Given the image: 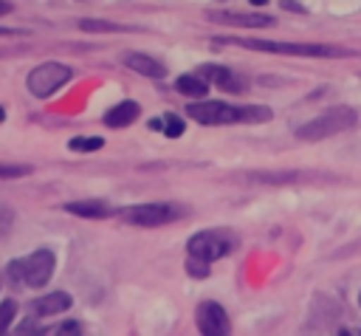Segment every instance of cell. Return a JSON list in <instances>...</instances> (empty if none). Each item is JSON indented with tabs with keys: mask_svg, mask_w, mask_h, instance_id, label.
I'll list each match as a JSON object with an SVG mask.
<instances>
[{
	"mask_svg": "<svg viewBox=\"0 0 361 336\" xmlns=\"http://www.w3.org/2000/svg\"><path fill=\"white\" fill-rule=\"evenodd\" d=\"M8 11H11V3H6V0H0V17H3V14H8Z\"/></svg>",
	"mask_w": 361,
	"mask_h": 336,
	"instance_id": "cell-24",
	"label": "cell"
},
{
	"mask_svg": "<svg viewBox=\"0 0 361 336\" xmlns=\"http://www.w3.org/2000/svg\"><path fill=\"white\" fill-rule=\"evenodd\" d=\"M65 209L71 215H79V217H110L113 215V209L104 200H73Z\"/></svg>",
	"mask_w": 361,
	"mask_h": 336,
	"instance_id": "cell-14",
	"label": "cell"
},
{
	"mask_svg": "<svg viewBox=\"0 0 361 336\" xmlns=\"http://www.w3.org/2000/svg\"><path fill=\"white\" fill-rule=\"evenodd\" d=\"M28 172H31V167H25V164H0V178H23Z\"/></svg>",
	"mask_w": 361,
	"mask_h": 336,
	"instance_id": "cell-20",
	"label": "cell"
},
{
	"mask_svg": "<svg viewBox=\"0 0 361 336\" xmlns=\"http://www.w3.org/2000/svg\"><path fill=\"white\" fill-rule=\"evenodd\" d=\"M251 6H262V3H268V0H248Z\"/></svg>",
	"mask_w": 361,
	"mask_h": 336,
	"instance_id": "cell-26",
	"label": "cell"
},
{
	"mask_svg": "<svg viewBox=\"0 0 361 336\" xmlns=\"http://www.w3.org/2000/svg\"><path fill=\"white\" fill-rule=\"evenodd\" d=\"M217 42L251 48V51H268V54H288V56H344L347 51L330 48V45H310V42H276V40H254V37H217Z\"/></svg>",
	"mask_w": 361,
	"mask_h": 336,
	"instance_id": "cell-4",
	"label": "cell"
},
{
	"mask_svg": "<svg viewBox=\"0 0 361 336\" xmlns=\"http://www.w3.org/2000/svg\"><path fill=\"white\" fill-rule=\"evenodd\" d=\"M186 113L200 124H237V121H268L271 107L265 104H228V102H189Z\"/></svg>",
	"mask_w": 361,
	"mask_h": 336,
	"instance_id": "cell-2",
	"label": "cell"
},
{
	"mask_svg": "<svg viewBox=\"0 0 361 336\" xmlns=\"http://www.w3.org/2000/svg\"><path fill=\"white\" fill-rule=\"evenodd\" d=\"M31 330H39V328H37V319H31V316H28V319H25V325H20V328H17V333H31Z\"/></svg>",
	"mask_w": 361,
	"mask_h": 336,
	"instance_id": "cell-22",
	"label": "cell"
},
{
	"mask_svg": "<svg viewBox=\"0 0 361 336\" xmlns=\"http://www.w3.org/2000/svg\"><path fill=\"white\" fill-rule=\"evenodd\" d=\"M138 116H141V107H138L133 99H124V102L113 104V107L104 113V124H107V127H127V124H133Z\"/></svg>",
	"mask_w": 361,
	"mask_h": 336,
	"instance_id": "cell-13",
	"label": "cell"
},
{
	"mask_svg": "<svg viewBox=\"0 0 361 336\" xmlns=\"http://www.w3.org/2000/svg\"><path fill=\"white\" fill-rule=\"evenodd\" d=\"M209 85H214V88H220V90H226V93H240V90H245V82H243V76L240 73H234L231 68H226V65H214V62H206V65H200V71H197Z\"/></svg>",
	"mask_w": 361,
	"mask_h": 336,
	"instance_id": "cell-9",
	"label": "cell"
},
{
	"mask_svg": "<svg viewBox=\"0 0 361 336\" xmlns=\"http://www.w3.org/2000/svg\"><path fill=\"white\" fill-rule=\"evenodd\" d=\"M71 305H73L71 294H65V291H54V294H48V296L34 299V302H31V313H34V316H56V313L68 311Z\"/></svg>",
	"mask_w": 361,
	"mask_h": 336,
	"instance_id": "cell-11",
	"label": "cell"
},
{
	"mask_svg": "<svg viewBox=\"0 0 361 336\" xmlns=\"http://www.w3.org/2000/svg\"><path fill=\"white\" fill-rule=\"evenodd\" d=\"M17 313V302L14 299H3L0 302V333H6L11 328V319Z\"/></svg>",
	"mask_w": 361,
	"mask_h": 336,
	"instance_id": "cell-18",
	"label": "cell"
},
{
	"mask_svg": "<svg viewBox=\"0 0 361 336\" xmlns=\"http://www.w3.org/2000/svg\"><path fill=\"white\" fill-rule=\"evenodd\" d=\"M68 147L76 150V152H93V150H102L104 147V138L102 136H76V138H71Z\"/></svg>",
	"mask_w": 361,
	"mask_h": 336,
	"instance_id": "cell-16",
	"label": "cell"
},
{
	"mask_svg": "<svg viewBox=\"0 0 361 336\" xmlns=\"http://www.w3.org/2000/svg\"><path fill=\"white\" fill-rule=\"evenodd\" d=\"M0 34H23V31H17V28H0Z\"/></svg>",
	"mask_w": 361,
	"mask_h": 336,
	"instance_id": "cell-25",
	"label": "cell"
},
{
	"mask_svg": "<svg viewBox=\"0 0 361 336\" xmlns=\"http://www.w3.org/2000/svg\"><path fill=\"white\" fill-rule=\"evenodd\" d=\"M51 333H82V322L71 319V322H62L56 328H51Z\"/></svg>",
	"mask_w": 361,
	"mask_h": 336,
	"instance_id": "cell-21",
	"label": "cell"
},
{
	"mask_svg": "<svg viewBox=\"0 0 361 336\" xmlns=\"http://www.w3.org/2000/svg\"><path fill=\"white\" fill-rule=\"evenodd\" d=\"M175 88L186 96H195V99H203L209 93V82L203 76H195V73H186V76H178Z\"/></svg>",
	"mask_w": 361,
	"mask_h": 336,
	"instance_id": "cell-15",
	"label": "cell"
},
{
	"mask_svg": "<svg viewBox=\"0 0 361 336\" xmlns=\"http://www.w3.org/2000/svg\"><path fill=\"white\" fill-rule=\"evenodd\" d=\"M71 76H73V71H71L68 65H62V62H42V65H37V68L28 73L25 85H28V90H31L37 99H48V96L56 93L65 82H71Z\"/></svg>",
	"mask_w": 361,
	"mask_h": 336,
	"instance_id": "cell-6",
	"label": "cell"
},
{
	"mask_svg": "<svg viewBox=\"0 0 361 336\" xmlns=\"http://www.w3.org/2000/svg\"><path fill=\"white\" fill-rule=\"evenodd\" d=\"M355 124H358V113L353 107H347V104H338V107H330V110L319 113L316 119H307L305 124H299L293 130V136L302 138V141H322V138L344 133V130H350Z\"/></svg>",
	"mask_w": 361,
	"mask_h": 336,
	"instance_id": "cell-3",
	"label": "cell"
},
{
	"mask_svg": "<svg viewBox=\"0 0 361 336\" xmlns=\"http://www.w3.org/2000/svg\"><path fill=\"white\" fill-rule=\"evenodd\" d=\"M79 25L85 31H104V34H118V31H130L127 25L118 23H107V20H79Z\"/></svg>",
	"mask_w": 361,
	"mask_h": 336,
	"instance_id": "cell-17",
	"label": "cell"
},
{
	"mask_svg": "<svg viewBox=\"0 0 361 336\" xmlns=\"http://www.w3.org/2000/svg\"><path fill=\"white\" fill-rule=\"evenodd\" d=\"M206 20L226 23V25H243V28L274 25V17H268V14H240V11H206Z\"/></svg>",
	"mask_w": 361,
	"mask_h": 336,
	"instance_id": "cell-10",
	"label": "cell"
},
{
	"mask_svg": "<svg viewBox=\"0 0 361 336\" xmlns=\"http://www.w3.org/2000/svg\"><path fill=\"white\" fill-rule=\"evenodd\" d=\"M54 265H56V257L48 251V248H39L23 260H11L6 265L8 271V280L14 285H25V288H42L51 274H54Z\"/></svg>",
	"mask_w": 361,
	"mask_h": 336,
	"instance_id": "cell-5",
	"label": "cell"
},
{
	"mask_svg": "<svg viewBox=\"0 0 361 336\" xmlns=\"http://www.w3.org/2000/svg\"><path fill=\"white\" fill-rule=\"evenodd\" d=\"M164 119V133L169 136V138H178V136H183V119H178L175 113H169V116H161Z\"/></svg>",
	"mask_w": 361,
	"mask_h": 336,
	"instance_id": "cell-19",
	"label": "cell"
},
{
	"mask_svg": "<svg viewBox=\"0 0 361 336\" xmlns=\"http://www.w3.org/2000/svg\"><path fill=\"white\" fill-rule=\"evenodd\" d=\"M195 319H197V330L206 333V336H226V333L231 330L226 308L217 305V302H212V299H206V302L197 305Z\"/></svg>",
	"mask_w": 361,
	"mask_h": 336,
	"instance_id": "cell-8",
	"label": "cell"
},
{
	"mask_svg": "<svg viewBox=\"0 0 361 336\" xmlns=\"http://www.w3.org/2000/svg\"><path fill=\"white\" fill-rule=\"evenodd\" d=\"M183 217V209L180 206H172V203H138V206H127L121 209V220L124 223H133V226H164V223H172Z\"/></svg>",
	"mask_w": 361,
	"mask_h": 336,
	"instance_id": "cell-7",
	"label": "cell"
},
{
	"mask_svg": "<svg viewBox=\"0 0 361 336\" xmlns=\"http://www.w3.org/2000/svg\"><path fill=\"white\" fill-rule=\"evenodd\" d=\"M358 305H361V294H358Z\"/></svg>",
	"mask_w": 361,
	"mask_h": 336,
	"instance_id": "cell-28",
	"label": "cell"
},
{
	"mask_svg": "<svg viewBox=\"0 0 361 336\" xmlns=\"http://www.w3.org/2000/svg\"><path fill=\"white\" fill-rule=\"evenodd\" d=\"M237 246V237L228 234V232H214V229H206V232H197L195 237H189L186 243V251H189V260H186V271L197 280L209 277V265L220 257H226L231 248Z\"/></svg>",
	"mask_w": 361,
	"mask_h": 336,
	"instance_id": "cell-1",
	"label": "cell"
},
{
	"mask_svg": "<svg viewBox=\"0 0 361 336\" xmlns=\"http://www.w3.org/2000/svg\"><path fill=\"white\" fill-rule=\"evenodd\" d=\"M121 62H124L127 68H133L135 73H141V76H149V79H164V76H166V71H164V65H161L158 59H152V56H147V54H141V51H133V54H124V56H121Z\"/></svg>",
	"mask_w": 361,
	"mask_h": 336,
	"instance_id": "cell-12",
	"label": "cell"
},
{
	"mask_svg": "<svg viewBox=\"0 0 361 336\" xmlns=\"http://www.w3.org/2000/svg\"><path fill=\"white\" fill-rule=\"evenodd\" d=\"M3 116H6V113H3V107H0V121H3Z\"/></svg>",
	"mask_w": 361,
	"mask_h": 336,
	"instance_id": "cell-27",
	"label": "cell"
},
{
	"mask_svg": "<svg viewBox=\"0 0 361 336\" xmlns=\"http://www.w3.org/2000/svg\"><path fill=\"white\" fill-rule=\"evenodd\" d=\"M282 6H285V8H290V11H305V8H302L299 3H293V0H282Z\"/></svg>",
	"mask_w": 361,
	"mask_h": 336,
	"instance_id": "cell-23",
	"label": "cell"
}]
</instances>
